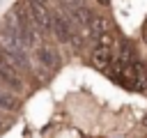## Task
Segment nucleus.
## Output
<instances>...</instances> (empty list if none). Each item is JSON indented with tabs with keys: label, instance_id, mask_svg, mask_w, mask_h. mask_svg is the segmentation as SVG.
<instances>
[{
	"label": "nucleus",
	"instance_id": "1",
	"mask_svg": "<svg viewBox=\"0 0 147 138\" xmlns=\"http://www.w3.org/2000/svg\"><path fill=\"white\" fill-rule=\"evenodd\" d=\"M28 16L30 21L41 28V30H51V14L46 9V2H39V0H28Z\"/></svg>",
	"mask_w": 147,
	"mask_h": 138
},
{
	"label": "nucleus",
	"instance_id": "4",
	"mask_svg": "<svg viewBox=\"0 0 147 138\" xmlns=\"http://www.w3.org/2000/svg\"><path fill=\"white\" fill-rule=\"evenodd\" d=\"M136 60H138V53H136L133 44H131V41L119 44V51H117V55H115V64L122 67V64H131V62H136Z\"/></svg>",
	"mask_w": 147,
	"mask_h": 138
},
{
	"label": "nucleus",
	"instance_id": "3",
	"mask_svg": "<svg viewBox=\"0 0 147 138\" xmlns=\"http://www.w3.org/2000/svg\"><path fill=\"white\" fill-rule=\"evenodd\" d=\"M92 62H94V67L96 69H101V71H110L113 69V62H115V55H113V51L110 48H103V46H99L94 53H92Z\"/></svg>",
	"mask_w": 147,
	"mask_h": 138
},
{
	"label": "nucleus",
	"instance_id": "5",
	"mask_svg": "<svg viewBox=\"0 0 147 138\" xmlns=\"http://www.w3.org/2000/svg\"><path fill=\"white\" fill-rule=\"evenodd\" d=\"M37 60H39V64L46 67V69H57V64H60L57 53L51 51V48H46V46H39V48H37Z\"/></svg>",
	"mask_w": 147,
	"mask_h": 138
},
{
	"label": "nucleus",
	"instance_id": "9",
	"mask_svg": "<svg viewBox=\"0 0 147 138\" xmlns=\"http://www.w3.org/2000/svg\"><path fill=\"white\" fill-rule=\"evenodd\" d=\"M99 2H101V5H108V2H110V0H99Z\"/></svg>",
	"mask_w": 147,
	"mask_h": 138
},
{
	"label": "nucleus",
	"instance_id": "2",
	"mask_svg": "<svg viewBox=\"0 0 147 138\" xmlns=\"http://www.w3.org/2000/svg\"><path fill=\"white\" fill-rule=\"evenodd\" d=\"M51 30L55 32V37H57L60 41H69V39H71V23H69V18L62 16V14H53V16H51Z\"/></svg>",
	"mask_w": 147,
	"mask_h": 138
},
{
	"label": "nucleus",
	"instance_id": "6",
	"mask_svg": "<svg viewBox=\"0 0 147 138\" xmlns=\"http://www.w3.org/2000/svg\"><path fill=\"white\" fill-rule=\"evenodd\" d=\"M85 28H87V34H90V37L99 39V34H103V32L108 30V23H106V18L92 14V16L87 18V25H85Z\"/></svg>",
	"mask_w": 147,
	"mask_h": 138
},
{
	"label": "nucleus",
	"instance_id": "8",
	"mask_svg": "<svg viewBox=\"0 0 147 138\" xmlns=\"http://www.w3.org/2000/svg\"><path fill=\"white\" fill-rule=\"evenodd\" d=\"M0 108H16V101L11 99V94H7L5 90H0Z\"/></svg>",
	"mask_w": 147,
	"mask_h": 138
},
{
	"label": "nucleus",
	"instance_id": "7",
	"mask_svg": "<svg viewBox=\"0 0 147 138\" xmlns=\"http://www.w3.org/2000/svg\"><path fill=\"white\" fill-rule=\"evenodd\" d=\"M99 46H103V48H110V51H115V46H117V41H115V37L106 30L103 34H99Z\"/></svg>",
	"mask_w": 147,
	"mask_h": 138
}]
</instances>
